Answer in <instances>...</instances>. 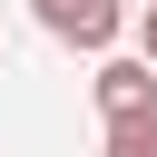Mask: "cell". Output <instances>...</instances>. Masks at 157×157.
Here are the masks:
<instances>
[{"label":"cell","mask_w":157,"mask_h":157,"mask_svg":"<svg viewBox=\"0 0 157 157\" xmlns=\"http://www.w3.org/2000/svg\"><path fill=\"white\" fill-rule=\"evenodd\" d=\"M137 39H147V59H157V0H147V10H137Z\"/></svg>","instance_id":"4"},{"label":"cell","mask_w":157,"mask_h":157,"mask_svg":"<svg viewBox=\"0 0 157 157\" xmlns=\"http://www.w3.org/2000/svg\"><path fill=\"white\" fill-rule=\"evenodd\" d=\"M108 157H157V108H137V118H108Z\"/></svg>","instance_id":"2"},{"label":"cell","mask_w":157,"mask_h":157,"mask_svg":"<svg viewBox=\"0 0 157 157\" xmlns=\"http://www.w3.org/2000/svg\"><path fill=\"white\" fill-rule=\"evenodd\" d=\"M29 10H39V29H49V39H59V20H69V10H78V0H29Z\"/></svg>","instance_id":"3"},{"label":"cell","mask_w":157,"mask_h":157,"mask_svg":"<svg viewBox=\"0 0 157 157\" xmlns=\"http://www.w3.org/2000/svg\"><path fill=\"white\" fill-rule=\"evenodd\" d=\"M98 108H108V118L157 108V59H98Z\"/></svg>","instance_id":"1"}]
</instances>
